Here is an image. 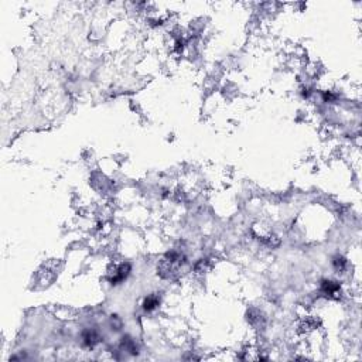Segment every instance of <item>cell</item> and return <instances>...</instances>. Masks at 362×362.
<instances>
[{
	"instance_id": "1",
	"label": "cell",
	"mask_w": 362,
	"mask_h": 362,
	"mask_svg": "<svg viewBox=\"0 0 362 362\" xmlns=\"http://www.w3.org/2000/svg\"><path fill=\"white\" fill-rule=\"evenodd\" d=\"M157 304V300H153V298H147L146 300V303H144V308H147V310H152Z\"/></svg>"
}]
</instances>
